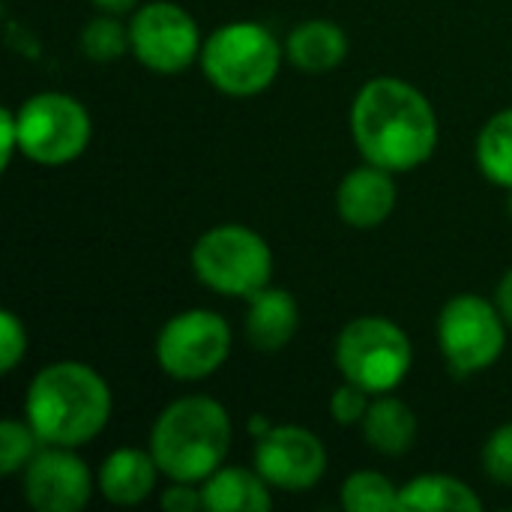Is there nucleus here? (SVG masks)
Instances as JSON below:
<instances>
[{"mask_svg": "<svg viewBox=\"0 0 512 512\" xmlns=\"http://www.w3.org/2000/svg\"><path fill=\"white\" fill-rule=\"evenodd\" d=\"M438 114L423 90L396 75L366 81L351 105V138L366 162L414 171L438 147Z\"/></svg>", "mask_w": 512, "mask_h": 512, "instance_id": "nucleus-1", "label": "nucleus"}, {"mask_svg": "<svg viewBox=\"0 0 512 512\" xmlns=\"http://www.w3.org/2000/svg\"><path fill=\"white\" fill-rule=\"evenodd\" d=\"M108 381L81 360H57L42 366L24 396V420L51 447H84L111 420Z\"/></svg>", "mask_w": 512, "mask_h": 512, "instance_id": "nucleus-2", "label": "nucleus"}, {"mask_svg": "<svg viewBox=\"0 0 512 512\" xmlns=\"http://www.w3.org/2000/svg\"><path fill=\"white\" fill-rule=\"evenodd\" d=\"M234 438L231 417L210 396H183L165 405L150 429V453L162 477L204 483L228 459Z\"/></svg>", "mask_w": 512, "mask_h": 512, "instance_id": "nucleus-3", "label": "nucleus"}, {"mask_svg": "<svg viewBox=\"0 0 512 512\" xmlns=\"http://www.w3.org/2000/svg\"><path fill=\"white\" fill-rule=\"evenodd\" d=\"M285 60V48L270 27L258 21H228L216 27L201 48L207 81L228 96L264 93Z\"/></svg>", "mask_w": 512, "mask_h": 512, "instance_id": "nucleus-4", "label": "nucleus"}, {"mask_svg": "<svg viewBox=\"0 0 512 512\" xmlns=\"http://www.w3.org/2000/svg\"><path fill=\"white\" fill-rule=\"evenodd\" d=\"M192 270L210 291L249 300L273 279V249L255 228L225 222L195 240Z\"/></svg>", "mask_w": 512, "mask_h": 512, "instance_id": "nucleus-5", "label": "nucleus"}, {"mask_svg": "<svg viewBox=\"0 0 512 512\" xmlns=\"http://www.w3.org/2000/svg\"><path fill=\"white\" fill-rule=\"evenodd\" d=\"M414 345L408 333L384 315H360L348 321L336 339V366L345 381L360 384L372 396L393 393L411 372Z\"/></svg>", "mask_w": 512, "mask_h": 512, "instance_id": "nucleus-6", "label": "nucleus"}, {"mask_svg": "<svg viewBox=\"0 0 512 512\" xmlns=\"http://www.w3.org/2000/svg\"><path fill=\"white\" fill-rule=\"evenodd\" d=\"M15 120L21 156L48 168L75 162L93 138L90 111L81 99L60 90H45L24 99Z\"/></svg>", "mask_w": 512, "mask_h": 512, "instance_id": "nucleus-7", "label": "nucleus"}, {"mask_svg": "<svg viewBox=\"0 0 512 512\" xmlns=\"http://www.w3.org/2000/svg\"><path fill=\"white\" fill-rule=\"evenodd\" d=\"M438 345L453 375H480L501 360L507 345V321L495 300L480 294H456L438 315Z\"/></svg>", "mask_w": 512, "mask_h": 512, "instance_id": "nucleus-8", "label": "nucleus"}, {"mask_svg": "<svg viewBox=\"0 0 512 512\" xmlns=\"http://www.w3.org/2000/svg\"><path fill=\"white\" fill-rule=\"evenodd\" d=\"M231 327L213 309H186L168 318L156 336V363L174 381H204L231 354Z\"/></svg>", "mask_w": 512, "mask_h": 512, "instance_id": "nucleus-9", "label": "nucleus"}, {"mask_svg": "<svg viewBox=\"0 0 512 512\" xmlns=\"http://www.w3.org/2000/svg\"><path fill=\"white\" fill-rule=\"evenodd\" d=\"M132 54L141 66L177 75L201 60V30L198 21L174 0H150L132 12L129 21Z\"/></svg>", "mask_w": 512, "mask_h": 512, "instance_id": "nucleus-10", "label": "nucleus"}, {"mask_svg": "<svg viewBox=\"0 0 512 512\" xmlns=\"http://www.w3.org/2000/svg\"><path fill=\"white\" fill-rule=\"evenodd\" d=\"M255 468L273 489L309 492L327 474V447L303 426H273L255 438Z\"/></svg>", "mask_w": 512, "mask_h": 512, "instance_id": "nucleus-11", "label": "nucleus"}, {"mask_svg": "<svg viewBox=\"0 0 512 512\" xmlns=\"http://www.w3.org/2000/svg\"><path fill=\"white\" fill-rule=\"evenodd\" d=\"M21 486L36 512H81L93 498L96 480L75 447L45 444L21 471Z\"/></svg>", "mask_w": 512, "mask_h": 512, "instance_id": "nucleus-12", "label": "nucleus"}, {"mask_svg": "<svg viewBox=\"0 0 512 512\" xmlns=\"http://www.w3.org/2000/svg\"><path fill=\"white\" fill-rule=\"evenodd\" d=\"M396 198H399V189H396L393 171L375 162H366V165L351 168L342 177L336 189V210L351 228L372 231L390 219Z\"/></svg>", "mask_w": 512, "mask_h": 512, "instance_id": "nucleus-13", "label": "nucleus"}, {"mask_svg": "<svg viewBox=\"0 0 512 512\" xmlns=\"http://www.w3.org/2000/svg\"><path fill=\"white\" fill-rule=\"evenodd\" d=\"M159 477H162V471H159V462L153 459L150 447L147 450L120 447V450L108 453L105 462L99 465L96 489L114 507H135L153 495Z\"/></svg>", "mask_w": 512, "mask_h": 512, "instance_id": "nucleus-14", "label": "nucleus"}, {"mask_svg": "<svg viewBox=\"0 0 512 512\" xmlns=\"http://www.w3.org/2000/svg\"><path fill=\"white\" fill-rule=\"evenodd\" d=\"M246 339L255 351L276 354L291 345L300 327V306L285 288H261L246 300Z\"/></svg>", "mask_w": 512, "mask_h": 512, "instance_id": "nucleus-15", "label": "nucleus"}, {"mask_svg": "<svg viewBox=\"0 0 512 512\" xmlns=\"http://www.w3.org/2000/svg\"><path fill=\"white\" fill-rule=\"evenodd\" d=\"M270 483L258 468L222 465L201 483L204 510L207 512H267L273 507Z\"/></svg>", "mask_w": 512, "mask_h": 512, "instance_id": "nucleus-16", "label": "nucleus"}, {"mask_svg": "<svg viewBox=\"0 0 512 512\" xmlns=\"http://www.w3.org/2000/svg\"><path fill=\"white\" fill-rule=\"evenodd\" d=\"M285 57L303 72H330L348 57V36L336 21H300L285 42Z\"/></svg>", "mask_w": 512, "mask_h": 512, "instance_id": "nucleus-17", "label": "nucleus"}, {"mask_svg": "<svg viewBox=\"0 0 512 512\" xmlns=\"http://www.w3.org/2000/svg\"><path fill=\"white\" fill-rule=\"evenodd\" d=\"M360 429H363L366 444L381 456H405L417 441L414 411L390 393L372 396V405Z\"/></svg>", "mask_w": 512, "mask_h": 512, "instance_id": "nucleus-18", "label": "nucleus"}, {"mask_svg": "<svg viewBox=\"0 0 512 512\" xmlns=\"http://www.w3.org/2000/svg\"><path fill=\"white\" fill-rule=\"evenodd\" d=\"M477 512L483 498L459 477L450 474H420L399 486V512Z\"/></svg>", "mask_w": 512, "mask_h": 512, "instance_id": "nucleus-19", "label": "nucleus"}, {"mask_svg": "<svg viewBox=\"0 0 512 512\" xmlns=\"http://www.w3.org/2000/svg\"><path fill=\"white\" fill-rule=\"evenodd\" d=\"M477 165L501 189H512V108L498 111L477 135Z\"/></svg>", "mask_w": 512, "mask_h": 512, "instance_id": "nucleus-20", "label": "nucleus"}, {"mask_svg": "<svg viewBox=\"0 0 512 512\" xmlns=\"http://www.w3.org/2000/svg\"><path fill=\"white\" fill-rule=\"evenodd\" d=\"M342 507L348 512H399V486L378 471H354L342 483Z\"/></svg>", "mask_w": 512, "mask_h": 512, "instance_id": "nucleus-21", "label": "nucleus"}, {"mask_svg": "<svg viewBox=\"0 0 512 512\" xmlns=\"http://www.w3.org/2000/svg\"><path fill=\"white\" fill-rule=\"evenodd\" d=\"M81 51L93 63H114L126 51H132L129 39V24L120 21V15H96L84 24L81 30Z\"/></svg>", "mask_w": 512, "mask_h": 512, "instance_id": "nucleus-22", "label": "nucleus"}, {"mask_svg": "<svg viewBox=\"0 0 512 512\" xmlns=\"http://www.w3.org/2000/svg\"><path fill=\"white\" fill-rule=\"evenodd\" d=\"M42 447H45L42 438L33 432V426L27 420L6 417L0 423V474L3 477L21 474Z\"/></svg>", "mask_w": 512, "mask_h": 512, "instance_id": "nucleus-23", "label": "nucleus"}, {"mask_svg": "<svg viewBox=\"0 0 512 512\" xmlns=\"http://www.w3.org/2000/svg\"><path fill=\"white\" fill-rule=\"evenodd\" d=\"M483 471L498 486L512 489V420L498 426L483 444Z\"/></svg>", "mask_w": 512, "mask_h": 512, "instance_id": "nucleus-24", "label": "nucleus"}, {"mask_svg": "<svg viewBox=\"0 0 512 512\" xmlns=\"http://www.w3.org/2000/svg\"><path fill=\"white\" fill-rule=\"evenodd\" d=\"M372 405V393L363 390L360 384L354 381H345L342 387L333 390L330 396V417L339 423V426H360L366 420V411Z\"/></svg>", "mask_w": 512, "mask_h": 512, "instance_id": "nucleus-25", "label": "nucleus"}, {"mask_svg": "<svg viewBox=\"0 0 512 512\" xmlns=\"http://www.w3.org/2000/svg\"><path fill=\"white\" fill-rule=\"evenodd\" d=\"M24 354H27V327L12 309H3L0 312V372L3 375L15 372Z\"/></svg>", "mask_w": 512, "mask_h": 512, "instance_id": "nucleus-26", "label": "nucleus"}, {"mask_svg": "<svg viewBox=\"0 0 512 512\" xmlns=\"http://www.w3.org/2000/svg\"><path fill=\"white\" fill-rule=\"evenodd\" d=\"M159 504H162V510H168V512L204 510L201 483H183V480H171V486L162 492Z\"/></svg>", "mask_w": 512, "mask_h": 512, "instance_id": "nucleus-27", "label": "nucleus"}, {"mask_svg": "<svg viewBox=\"0 0 512 512\" xmlns=\"http://www.w3.org/2000/svg\"><path fill=\"white\" fill-rule=\"evenodd\" d=\"M15 153H21V147H18V120H15L12 108H3L0 111V165L9 168Z\"/></svg>", "mask_w": 512, "mask_h": 512, "instance_id": "nucleus-28", "label": "nucleus"}, {"mask_svg": "<svg viewBox=\"0 0 512 512\" xmlns=\"http://www.w3.org/2000/svg\"><path fill=\"white\" fill-rule=\"evenodd\" d=\"M495 306H498V312L504 315L507 327L512 330V270H507V273L501 276V282H498V288H495Z\"/></svg>", "mask_w": 512, "mask_h": 512, "instance_id": "nucleus-29", "label": "nucleus"}, {"mask_svg": "<svg viewBox=\"0 0 512 512\" xmlns=\"http://www.w3.org/2000/svg\"><path fill=\"white\" fill-rule=\"evenodd\" d=\"M93 6H99L102 12H111V15H126L132 9H138L141 0H90Z\"/></svg>", "mask_w": 512, "mask_h": 512, "instance_id": "nucleus-30", "label": "nucleus"}, {"mask_svg": "<svg viewBox=\"0 0 512 512\" xmlns=\"http://www.w3.org/2000/svg\"><path fill=\"white\" fill-rule=\"evenodd\" d=\"M270 429H273V423H267L261 414H255V417L249 420V435H252V438H261V435H267Z\"/></svg>", "mask_w": 512, "mask_h": 512, "instance_id": "nucleus-31", "label": "nucleus"}, {"mask_svg": "<svg viewBox=\"0 0 512 512\" xmlns=\"http://www.w3.org/2000/svg\"><path fill=\"white\" fill-rule=\"evenodd\" d=\"M507 213H510V219H512V189H510V201H507Z\"/></svg>", "mask_w": 512, "mask_h": 512, "instance_id": "nucleus-32", "label": "nucleus"}]
</instances>
